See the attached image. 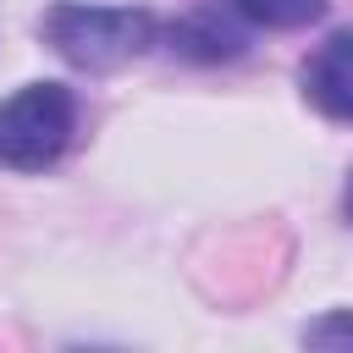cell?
Listing matches in <instances>:
<instances>
[{"label": "cell", "instance_id": "obj_1", "mask_svg": "<svg viewBox=\"0 0 353 353\" xmlns=\"http://www.w3.org/2000/svg\"><path fill=\"white\" fill-rule=\"evenodd\" d=\"M39 28L83 72H110V66L143 55L154 39L149 11H127V6H55V11H44Z\"/></svg>", "mask_w": 353, "mask_h": 353}, {"label": "cell", "instance_id": "obj_2", "mask_svg": "<svg viewBox=\"0 0 353 353\" xmlns=\"http://www.w3.org/2000/svg\"><path fill=\"white\" fill-rule=\"evenodd\" d=\"M72 94L61 83H28L0 105V165L11 171H44L72 143Z\"/></svg>", "mask_w": 353, "mask_h": 353}, {"label": "cell", "instance_id": "obj_3", "mask_svg": "<svg viewBox=\"0 0 353 353\" xmlns=\"http://www.w3.org/2000/svg\"><path fill=\"white\" fill-rule=\"evenodd\" d=\"M303 94L331 116V121H353V28L331 33L309 66H303Z\"/></svg>", "mask_w": 353, "mask_h": 353}, {"label": "cell", "instance_id": "obj_4", "mask_svg": "<svg viewBox=\"0 0 353 353\" xmlns=\"http://www.w3.org/2000/svg\"><path fill=\"white\" fill-rule=\"evenodd\" d=\"M320 6L325 0H232V11L259 22V28H303L320 17Z\"/></svg>", "mask_w": 353, "mask_h": 353}, {"label": "cell", "instance_id": "obj_5", "mask_svg": "<svg viewBox=\"0 0 353 353\" xmlns=\"http://www.w3.org/2000/svg\"><path fill=\"white\" fill-rule=\"evenodd\" d=\"M309 342H353V320L347 314H331V320L309 325Z\"/></svg>", "mask_w": 353, "mask_h": 353}, {"label": "cell", "instance_id": "obj_6", "mask_svg": "<svg viewBox=\"0 0 353 353\" xmlns=\"http://www.w3.org/2000/svg\"><path fill=\"white\" fill-rule=\"evenodd\" d=\"M347 221H353V182H347Z\"/></svg>", "mask_w": 353, "mask_h": 353}]
</instances>
